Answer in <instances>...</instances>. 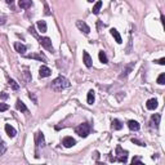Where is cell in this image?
Here are the masks:
<instances>
[{
	"label": "cell",
	"instance_id": "obj_1",
	"mask_svg": "<svg viewBox=\"0 0 165 165\" xmlns=\"http://www.w3.org/2000/svg\"><path fill=\"white\" fill-rule=\"evenodd\" d=\"M50 87L54 92H61V90H63V89H66V88L70 87V81H68L65 76H58L57 79H54V80L52 81Z\"/></svg>",
	"mask_w": 165,
	"mask_h": 165
},
{
	"label": "cell",
	"instance_id": "obj_2",
	"mask_svg": "<svg viewBox=\"0 0 165 165\" xmlns=\"http://www.w3.org/2000/svg\"><path fill=\"white\" fill-rule=\"evenodd\" d=\"M28 31H30V34H32L34 36H35L36 39L39 40V44H40L41 46H44V48L46 49V50H49V52H53L54 49H53V45H52V40L49 38H40V36L36 34V31H35V27L34 26H31L30 28H28Z\"/></svg>",
	"mask_w": 165,
	"mask_h": 165
},
{
	"label": "cell",
	"instance_id": "obj_3",
	"mask_svg": "<svg viewBox=\"0 0 165 165\" xmlns=\"http://www.w3.org/2000/svg\"><path fill=\"white\" fill-rule=\"evenodd\" d=\"M90 130H92V127H90V124H88V123L80 124L79 127L75 128V133L79 137H83V138H87L88 135L90 134Z\"/></svg>",
	"mask_w": 165,
	"mask_h": 165
},
{
	"label": "cell",
	"instance_id": "obj_4",
	"mask_svg": "<svg viewBox=\"0 0 165 165\" xmlns=\"http://www.w3.org/2000/svg\"><path fill=\"white\" fill-rule=\"evenodd\" d=\"M45 143V138H44L43 132H38L35 134V144H36V152H35V157H39V148L44 146Z\"/></svg>",
	"mask_w": 165,
	"mask_h": 165
},
{
	"label": "cell",
	"instance_id": "obj_5",
	"mask_svg": "<svg viewBox=\"0 0 165 165\" xmlns=\"http://www.w3.org/2000/svg\"><path fill=\"white\" fill-rule=\"evenodd\" d=\"M76 27H78L81 32H84L85 35H88V34L90 32V27L88 26L84 21H76Z\"/></svg>",
	"mask_w": 165,
	"mask_h": 165
},
{
	"label": "cell",
	"instance_id": "obj_6",
	"mask_svg": "<svg viewBox=\"0 0 165 165\" xmlns=\"http://www.w3.org/2000/svg\"><path fill=\"white\" fill-rule=\"evenodd\" d=\"M83 62H84V65L87 66V67H92V65H93L92 57L89 56V53H88L87 50L83 52Z\"/></svg>",
	"mask_w": 165,
	"mask_h": 165
},
{
	"label": "cell",
	"instance_id": "obj_7",
	"mask_svg": "<svg viewBox=\"0 0 165 165\" xmlns=\"http://www.w3.org/2000/svg\"><path fill=\"white\" fill-rule=\"evenodd\" d=\"M76 141L72 138V137H65V138L62 139V144L66 147V148H70V147L75 146Z\"/></svg>",
	"mask_w": 165,
	"mask_h": 165
},
{
	"label": "cell",
	"instance_id": "obj_8",
	"mask_svg": "<svg viewBox=\"0 0 165 165\" xmlns=\"http://www.w3.org/2000/svg\"><path fill=\"white\" fill-rule=\"evenodd\" d=\"M52 75V70L46 66H41L40 70H39V76L40 78H48V76Z\"/></svg>",
	"mask_w": 165,
	"mask_h": 165
},
{
	"label": "cell",
	"instance_id": "obj_9",
	"mask_svg": "<svg viewBox=\"0 0 165 165\" xmlns=\"http://www.w3.org/2000/svg\"><path fill=\"white\" fill-rule=\"evenodd\" d=\"M146 107H147V110H156L157 108V99L156 98H151V99H148L147 101V103H146Z\"/></svg>",
	"mask_w": 165,
	"mask_h": 165
},
{
	"label": "cell",
	"instance_id": "obj_10",
	"mask_svg": "<svg viewBox=\"0 0 165 165\" xmlns=\"http://www.w3.org/2000/svg\"><path fill=\"white\" fill-rule=\"evenodd\" d=\"M4 129H5V133L9 135V137H11V138H14V137H16L17 132H16V129H14V128L12 127V125L5 124V127H4Z\"/></svg>",
	"mask_w": 165,
	"mask_h": 165
},
{
	"label": "cell",
	"instance_id": "obj_11",
	"mask_svg": "<svg viewBox=\"0 0 165 165\" xmlns=\"http://www.w3.org/2000/svg\"><path fill=\"white\" fill-rule=\"evenodd\" d=\"M18 5H19V8H22V9H28L32 7V0H19Z\"/></svg>",
	"mask_w": 165,
	"mask_h": 165
},
{
	"label": "cell",
	"instance_id": "obj_12",
	"mask_svg": "<svg viewBox=\"0 0 165 165\" xmlns=\"http://www.w3.org/2000/svg\"><path fill=\"white\" fill-rule=\"evenodd\" d=\"M14 49H16V52L19 54L26 53V46H25L22 43H19V41H16V43H14Z\"/></svg>",
	"mask_w": 165,
	"mask_h": 165
},
{
	"label": "cell",
	"instance_id": "obj_13",
	"mask_svg": "<svg viewBox=\"0 0 165 165\" xmlns=\"http://www.w3.org/2000/svg\"><path fill=\"white\" fill-rule=\"evenodd\" d=\"M110 32H111V35L115 38V40H116V43H117V44H121V43H123L121 35L119 34V31H117L116 28H111V30H110Z\"/></svg>",
	"mask_w": 165,
	"mask_h": 165
},
{
	"label": "cell",
	"instance_id": "obj_14",
	"mask_svg": "<svg viewBox=\"0 0 165 165\" xmlns=\"http://www.w3.org/2000/svg\"><path fill=\"white\" fill-rule=\"evenodd\" d=\"M128 128L130 130H133V132H137V130H139V124L135 120H129L128 121Z\"/></svg>",
	"mask_w": 165,
	"mask_h": 165
},
{
	"label": "cell",
	"instance_id": "obj_15",
	"mask_svg": "<svg viewBox=\"0 0 165 165\" xmlns=\"http://www.w3.org/2000/svg\"><path fill=\"white\" fill-rule=\"evenodd\" d=\"M121 128H123V124H121V121H120V120L114 119L111 121V129L112 130H120Z\"/></svg>",
	"mask_w": 165,
	"mask_h": 165
},
{
	"label": "cell",
	"instance_id": "obj_16",
	"mask_svg": "<svg viewBox=\"0 0 165 165\" xmlns=\"http://www.w3.org/2000/svg\"><path fill=\"white\" fill-rule=\"evenodd\" d=\"M16 108L18 110V111H21V112H27L26 105H25V103L22 102L21 99H17V102H16Z\"/></svg>",
	"mask_w": 165,
	"mask_h": 165
},
{
	"label": "cell",
	"instance_id": "obj_17",
	"mask_svg": "<svg viewBox=\"0 0 165 165\" xmlns=\"http://www.w3.org/2000/svg\"><path fill=\"white\" fill-rule=\"evenodd\" d=\"M36 27H38L39 31H40V32H43V34L46 32V30H48L45 21H38V23H36Z\"/></svg>",
	"mask_w": 165,
	"mask_h": 165
},
{
	"label": "cell",
	"instance_id": "obj_18",
	"mask_svg": "<svg viewBox=\"0 0 165 165\" xmlns=\"http://www.w3.org/2000/svg\"><path fill=\"white\" fill-rule=\"evenodd\" d=\"M132 70H133V63H130V65H128L127 67L123 70V74L120 75V79H124V78H127L128 75H129L130 72H132Z\"/></svg>",
	"mask_w": 165,
	"mask_h": 165
},
{
	"label": "cell",
	"instance_id": "obj_19",
	"mask_svg": "<svg viewBox=\"0 0 165 165\" xmlns=\"http://www.w3.org/2000/svg\"><path fill=\"white\" fill-rule=\"evenodd\" d=\"M27 58H32V60H38V61H43V62H45L46 58L44 54H28L27 56Z\"/></svg>",
	"mask_w": 165,
	"mask_h": 165
},
{
	"label": "cell",
	"instance_id": "obj_20",
	"mask_svg": "<svg viewBox=\"0 0 165 165\" xmlns=\"http://www.w3.org/2000/svg\"><path fill=\"white\" fill-rule=\"evenodd\" d=\"M160 119H161V115H160V114H154V115H152L151 120H152V123H154L155 128H159V124H160Z\"/></svg>",
	"mask_w": 165,
	"mask_h": 165
},
{
	"label": "cell",
	"instance_id": "obj_21",
	"mask_svg": "<svg viewBox=\"0 0 165 165\" xmlns=\"http://www.w3.org/2000/svg\"><path fill=\"white\" fill-rule=\"evenodd\" d=\"M98 58H99V61L103 63V65H107L108 63V60H107V56L105 54V52L101 50L99 53H98Z\"/></svg>",
	"mask_w": 165,
	"mask_h": 165
},
{
	"label": "cell",
	"instance_id": "obj_22",
	"mask_svg": "<svg viewBox=\"0 0 165 165\" xmlns=\"http://www.w3.org/2000/svg\"><path fill=\"white\" fill-rule=\"evenodd\" d=\"M94 92H93V90H89V92H88V97H87V102L89 103V105H93V103H94Z\"/></svg>",
	"mask_w": 165,
	"mask_h": 165
},
{
	"label": "cell",
	"instance_id": "obj_23",
	"mask_svg": "<svg viewBox=\"0 0 165 165\" xmlns=\"http://www.w3.org/2000/svg\"><path fill=\"white\" fill-rule=\"evenodd\" d=\"M101 8H102V1H101V0H98L97 3L94 4V7H93V13L98 14V13H99V11H101Z\"/></svg>",
	"mask_w": 165,
	"mask_h": 165
},
{
	"label": "cell",
	"instance_id": "obj_24",
	"mask_svg": "<svg viewBox=\"0 0 165 165\" xmlns=\"http://www.w3.org/2000/svg\"><path fill=\"white\" fill-rule=\"evenodd\" d=\"M8 83H9V87H11L13 90H18L19 89V85L16 83V80H13V79H9Z\"/></svg>",
	"mask_w": 165,
	"mask_h": 165
},
{
	"label": "cell",
	"instance_id": "obj_25",
	"mask_svg": "<svg viewBox=\"0 0 165 165\" xmlns=\"http://www.w3.org/2000/svg\"><path fill=\"white\" fill-rule=\"evenodd\" d=\"M5 151H7V144H5V142H4L3 139H0V156L5 154Z\"/></svg>",
	"mask_w": 165,
	"mask_h": 165
},
{
	"label": "cell",
	"instance_id": "obj_26",
	"mask_svg": "<svg viewBox=\"0 0 165 165\" xmlns=\"http://www.w3.org/2000/svg\"><path fill=\"white\" fill-rule=\"evenodd\" d=\"M115 161H119V162H127L128 161V156H127V154H124V155H120L117 159H115Z\"/></svg>",
	"mask_w": 165,
	"mask_h": 165
},
{
	"label": "cell",
	"instance_id": "obj_27",
	"mask_svg": "<svg viewBox=\"0 0 165 165\" xmlns=\"http://www.w3.org/2000/svg\"><path fill=\"white\" fill-rule=\"evenodd\" d=\"M157 84H160V85L165 84V74H161V75L157 78Z\"/></svg>",
	"mask_w": 165,
	"mask_h": 165
},
{
	"label": "cell",
	"instance_id": "obj_28",
	"mask_svg": "<svg viewBox=\"0 0 165 165\" xmlns=\"http://www.w3.org/2000/svg\"><path fill=\"white\" fill-rule=\"evenodd\" d=\"M23 76H25V81H26V83H30V81H31V74L28 72L27 70L23 72Z\"/></svg>",
	"mask_w": 165,
	"mask_h": 165
},
{
	"label": "cell",
	"instance_id": "obj_29",
	"mask_svg": "<svg viewBox=\"0 0 165 165\" xmlns=\"http://www.w3.org/2000/svg\"><path fill=\"white\" fill-rule=\"evenodd\" d=\"M132 143H134V144H138V146H141V147L146 146V144H144L143 142H141V141H139V139H135V138H132Z\"/></svg>",
	"mask_w": 165,
	"mask_h": 165
},
{
	"label": "cell",
	"instance_id": "obj_30",
	"mask_svg": "<svg viewBox=\"0 0 165 165\" xmlns=\"http://www.w3.org/2000/svg\"><path fill=\"white\" fill-rule=\"evenodd\" d=\"M9 108V106L7 105V103H0V112H3V111H7Z\"/></svg>",
	"mask_w": 165,
	"mask_h": 165
},
{
	"label": "cell",
	"instance_id": "obj_31",
	"mask_svg": "<svg viewBox=\"0 0 165 165\" xmlns=\"http://www.w3.org/2000/svg\"><path fill=\"white\" fill-rule=\"evenodd\" d=\"M28 98L32 99V102L35 103V105H38V99H36V95L34 94V93H28Z\"/></svg>",
	"mask_w": 165,
	"mask_h": 165
},
{
	"label": "cell",
	"instance_id": "obj_32",
	"mask_svg": "<svg viewBox=\"0 0 165 165\" xmlns=\"http://www.w3.org/2000/svg\"><path fill=\"white\" fill-rule=\"evenodd\" d=\"M116 154H117V155H124V154H128V152H127V151H123L121 147L117 146V147H116Z\"/></svg>",
	"mask_w": 165,
	"mask_h": 165
},
{
	"label": "cell",
	"instance_id": "obj_33",
	"mask_svg": "<svg viewBox=\"0 0 165 165\" xmlns=\"http://www.w3.org/2000/svg\"><path fill=\"white\" fill-rule=\"evenodd\" d=\"M44 11H45L44 13H45L46 16H49V14H50V12H49V7H48V4H46L45 1H44Z\"/></svg>",
	"mask_w": 165,
	"mask_h": 165
},
{
	"label": "cell",
	"instance_id": "obj_34",
	"mask_svg": "<svg viewBox=\"0 0 165 165\" xmlns=\"http://www.w3.org/2000/svg\"><path fill=\"white\" fill-rule=\"evenodd\" d=\"M132 162H133V164H142V160L139 159V157H133Z\"/></svg>",
	"mask_w": 165,
	"mask_h": 165
},
{
	"label": "cell",
	"instance_id": "obj_35",
	"mask_svg": "<svg viewBox=\"0 0 165 165\" xmlns=\"http://www.w3.org/2000/svg\"><path fill=\"white\" fill-rule=\"evenodd\" d=\"M0 98H1V99H7V98H8V93L1 92L0 93Z\"/></svg>",
	"mask_w": 165,
	"mask_h": 165
},
{
	"label": "cell",
	"instance_id": "obj_36",
	"mask_svg": "<svg viewBox=\"0 0 165 165\" xmlns=\"http://www.w3.org/2000/svg\"><path fill=\"white\" fill-rule=\"evenodd\" d=\"M156 63H159V65H165V58H160L159 61H155Z\"/></svg>",
	"mask_w": 165,
	"mask_h": 165
},
{
	"label": "cell",
	"instance_id": "obj_37",
	"mask_svg": "<svg viewBox=\"0 0 165 165\" xmlns=\"http://www.w3.org/2000/svg\"><path fill=\"white\" fill-rule=\"evenodd\" d=\"M5 23V17H1V18H0V25H4Z\"/></svg>",
	"mask_w": 165,
	"mask_h": 165
},
{
	"label": "cell",
	"instance_id": "obj_38",
	"mask_svg": "<svg viewBox=\"0 0 165 165\" xmlns=\"http://www.w3.org/2000/svg\"><path fill=\"white\" fill-rule=\"evenodd\" d=\"M5 3H7V4H9V5H12V4L14 3V0H5Z\"/></svg>",
	"mask_w": 165,
	"mask_h": 165
},
{
	"label": "cell",
	"instance_id": "obj_39",
	"mask_svg": "<svg viewBox=\"0 0 165 165\" xmlns=\"http://www.w3.org/2000/svg\"><path fill=\"white\" fill-rule=\"evenodd\" d=\"M94 157L98 160V157H99V154H98V151H95V152H94Z\"/></svg>",
	"mask_w": 165,
	"mask_h": 165
},
{
	"label": "cell",
	"instance_id": "obj_40",
	"mask_svg": "<svg viewBox=\"0 0 165 165\" xmlns=\"http://www.w3.org/2000/svg\"><path fill=\"white\" fill-rule=\"evenodd\" d=\"M88 1H89V3H93V1H94V0H88Z\"/></svg>",
	"mask_w": 165,
	"mask_h": 165
}]
</instances>
